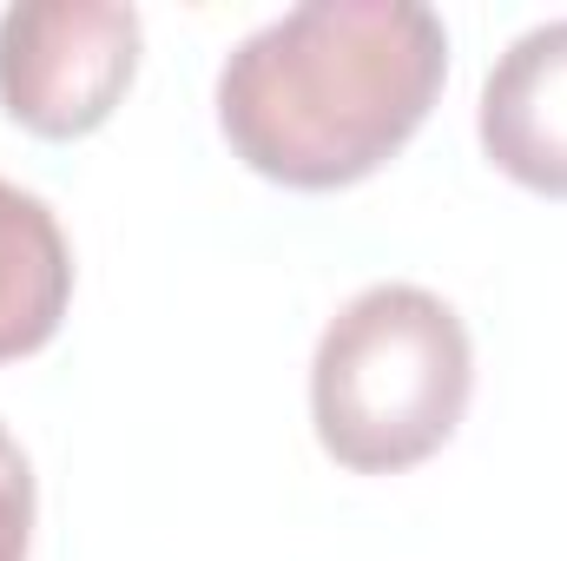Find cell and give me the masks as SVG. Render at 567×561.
Masks as SVG:
<instances>
[{
	"label": "cell",
	"mask_w": 567,
	"mask_h": 561,
	"mask_svg": "<svg viewBox=\"0 0 567 561\" xmlns=\"http://www.w3.org/2000/svg\"><path fill=\"white\" fill-rule=\"evenodd\" d=\"M449 27L423 0H303L218 67L231 159L290 192H343L423 133Z\"/></svg>",
	"instance_id": "obj_1"
},
{
	"label": "cell",
	"mask_w": 567,
	"mask_h": 561,
	"mask_svg": "<svg viewBox=\"0 0 567 561\" xmlns=\"http://www.w3.org/2000/svg\"><path fill=\"white\" fill-rule=\"evenodd\" d=\"M475 350L462 317L423 284L357 290L317 337L310 422L337 469L403 476L468 417Z\"/></svg>",
	"instance_id": "obj_2"
},
{
	"label": "cell",
	"mask_w": 567,
	"mask_h": 561,
	"mask_svg": "<svg viewBox=\"0 0 567 561\" xmlns=\"http://www.w3.org/2000/svg\"><path fill=\"white\" fill-rule=\"evenodd\" d=\"M140 73V13L120 0H20L0 13V113L33 140H86Z\"/></svg>",
	"instance_id": "obj_3"
},
{
	"label": "cell",
	"mask_w": 567,
	"mask_h": 561,
	"mask_svg": "<svg viewBox=\"0 0 567 561\" xmlns=\"http://www.w3.org/2000/svg\"><path fill=\"white\" fill-rule=\"evenodd\" d=\"M475 133L502 178L542 198H567V20L528 27L495 60V73L482 80Z\"/></svg>",
	"instance_id": "obj_4"
},
{
	"label": "cell",
	"mask_w": 567,
	"mask_h": 561,
	"mask_svg": "<svg viewBox=\"0 0 567 561\" xmlns=\"http://www.w3.org/2000/svg\"><path fill=\"white\" fill-rule=\"evenodd\" d=\"M73 304V245L47 198L0 178V364L47 350Z\"/></svg>",
	"instance_id": "obj_5"
},
{
	"label": "cell",
	"mask_w": 567,
	"mask_h": 561,
	"mask_svg": "<svg viewBox=\"0 0 567 561\" xmlns=\"http://www.w3.org/2000/svg\"><path fill=\"white\" fill-rule=\"evenodd\" d=\"M33 549V462L0 422V561H27Z\"/></svg>",
	"instance_id": "obj_6"
}]
</instances>
